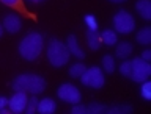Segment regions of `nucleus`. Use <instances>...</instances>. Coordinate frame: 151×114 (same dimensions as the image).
<instances>
[{
    "label": "nucleus",
    "instance_id": "1a4fd4ad",
    "mask_svg": "<svg viewBox=\"0 0 151 114\" xmlns=\"http://www.w3.org/2000/svg\"><path fill=\"white\" fill-rule=\"evenodd\" d=\"M22 27V22H21V17L17 14H6L3 19V28L6 30L8 33H17Z\"/></svg>",
    "mask_w": 151,
    "mask_h": 114
},
{
    "label": "nucleus",
    "instance_id": "423d86ee",
    "mask_svg": "<svg viewBox=\"0 0 151 114\" xmlns=\"http://www.w3.org/2000/svg\"><path fill=\"white\" fill-rule=\"evenodd\" d=\"M132 64V70H131V78L137 83H142L145 80H148V77L151 75V66L148 61L142 59L140 56H137L131 61Z\"/></svg>",
    "mask_w": 151,
    "mask_h": 114
},
{
    "label": "nucleus",
    "instance_id": "412c9836",
    "mask_svg": "<svg viewBox=\"0 0 151 114\" xmlns=\"http://www.w3.org/2000/svg\"><path fill=\"white\" fill-rule=\"evenodd\" d=\"M87 113H90V114H101V113H107V108L99 105V103H91V105L87 106Z\"/></svg>",
    "mask_w": 151,
    "mask_h": 114
},
{
    "label": "nucleus",
    "instance_id": "5701e85b",
    "mask_svg": "<svg viewBox=\"0 0 151 114\" xmlns=\"http://www.w3.org/2000/svg\"><path fill=\"white\" fill-rule=\"evenodd\" d=\"M132 111V108L131 106H126V105H123V106H112V108H109L107 113H110V114H126V113H131Z\"/></svg>",
    "mask_w": 151,
    "mask_h": 114
},
{
    "label": "nucleus",
    "instance_id": "cd10ccee",
    "mask_svg": "<svg viewBox=\"0 0 151 114\" xmlns=\"http://www.w3.org/2000/svg\"><path fill=\"white\" fill-rule=\"evenodd\" d=\"M8 105V98H5V97H0V110L2 108H5Z\"/></svg>",
    "mask_w": 151,
    "mask_h": 114
},
{
    "label": "nucleus",
    "instance_id": "4468645a",
    "mask_svg": "<svg viewBox=\"0 0 151 114\" xmlns=\"http://www.w3.org/2000/svg\"><path fill=\"white\" fill-rule=\"evenodd\" d=\"M87 44L91 50H98L101 47V36L98 30H88L87 31Z\"/></svg>",
    "mask_w": 151,
    "mask_h": 114
},
{
    "label": "nucleus",
    "instance_id": "2eb2a0df",
    "mask_svg": "<svg viewBox=\"0 0 151 114\" xmlns=\"http://www.w3.org/2000/svg\"><path fill=\"white\" fill-rule=\"evenodd\" d=\"M118 41V35L115 30H110V28H107V30H104L101 33V42H104L106 45H115Z\"/></svg>",
    "mask_w": 151,
    "mask_h": 114
},
{
    "label": "nucleus",
    "instance_id": "c756f323",
    "mask_svg": "<svg viewBox=\"0 0 151 114\" xmlns=\"http://www.w3.org/2000/svg\"><path fill=\"white\" fill-rule=\"evenodd\" d=\"M110 2H113V3H121V2H126V0H110Z\"/></svg>",
    "mask_w": 151,
    "mask_h": 114
},
{
    "label": "nucleus",
    "instance_id": "f03ea898",
    "mask_svg": "<svg viewBox=\"0 0 151 114\" xmlns=\"http://www.w3.org/2000/svg\"><path fill=\"white\" fill-rule=\"evenodd\" d=\"M13 89L14 91H22V92H30V94H41L46 89V81L44 78L35 74H22L16 77L13 81Z\"/></svg>",
    "mask_w": 151,
    "mask_h": 114
},
{
    "label": "nucleus",
    "instance_id": "f257e3e1",
    "mask_svg": "<svg viewBox=\"0 0 151 114\" xmlns=\"http://www.w3.org/2000/svg\"><path fill=\"white\" fill-rule=\"evenodd\" d=\"M42 47H44L42 35L38 31H30L19 42V55L27 61H33L41 55Z\"/></svg>",
    "mask_w": 151,
    "mask_h": 114
},
{
    "label": "nucleus",
    "instance_id": "dca6fc26",
    "mask_svg": "<svg viewBox=\"0 0 151 114\" xmlns=\"http://www.w3.org/2000/svg\"><path fill=\"white\" fill-rule=\"evenodd\" d=\"M137 42L142 45H148L151 42V28L150 27H143L142 30H139V33H137Z\"/></svg>",
    "mask_w": 151,
    "mask_h": 114
},
{
    "label": "nucleus",
    "instance_id": "7c9ffc66",
    "mask_svg": "<svg viewBox=\"0 0 151 114\" xmlns=\"http://www.w3.org/2000/svg\"><path fill=\"white\" fill-rule=\"evenodd\" d=\"M2 33H3V25H0V38H2Z\"/></svg>",
    "mask_w": 151,
    "mask_h": 114
},
{
    "label": "nucleus",
    "instance_id": "2f4dec72",
    "mask_svg": "<svg viewBox=\"0 0 151 114\" xmlns=\"http://www.w3.org/2000/svg\"><path fill=\"white\" fill-rule=\"evenodd\" d=\"M30 2H33V3H38V2H42V0H30Z\"/></svg>",
    "mask_w": 151,
    "mask_h": 114
},
{
    "label": "nucleus",
    "instance_id": "393cba45",
    "mask_svg": "<svg viewBox=\"0 0 151 114\" xmlns=\"http://www.w3.org/2000/svg\"><path fill=\"white\" fill-rule=\"evenodd\" d=\"M83 21H85V23H87L88 30H98V21H96V17H94L93 14H87Z\"/></svg>",
    "mask_w": 151,
    "mask_h": 114
},
{
    "label": "nucleus",
    "instance_id": "6ab92c4d",
    "mask_svg": "<svg viewBox=\"0 0 151 114\" xmlns=\"http://www.w3.org/2000/svg\"><path fill=\"white\" fill-rule=\"evenodd\" d=\"M0 2L5 3L6 6H11V8H14V9H17V11H21V13L28 14L27 9H25V6H24V3H22V0H0Z\"/></svg>",
    "mask_w": 151,
    "mask_h": 114
},
{
    "label": "nucleus",
    "instance_id": "f3484780",
    "mask_svg": "<svg viewBox=\"0 0 151 114\" xmlns=\"http://www.w3.org/2000/svg\"><path fill=\"white\" fill-rule=\"evenodd\" d=\"M115 58H113L112 55H106L102 58V69H104V72H107V74H113L115 72Z\"/></svg>",
    "mask_w": 151,
    "mask_h": 114
},
{
    "label": "nucleus",
    "instance_id": "a211bd4d",
    "mask_svg": "<svg viewBox=\"0 0 151 114\" xmlns=\"http://www.w3.org/2000/svg\"><path fill=\"white\" fill-rule=\"evenodd\" d=\"M85 64H82V63H76V64H73L69 67V75L73 78H80L82 77V74L85 72Z\"/></svg>",
    "mask_w": 151,
    "mask_h": 114
},
{
    "label": "nucleus",
    "instance_id": "bb28decb",
    "mask_svg": "<svg viewBox=\"0 0 151 114\" xmlns=\"http://www.w3.org/2000/svg\"><path fill=\"white\" fill-rule=\"evenodd\" d=\"M140 58H142V59H145V61H148V63H150V59H151V50H143V53H142Z\"/></svg>",
    "mask_w": 151,
    "mask_h": 114
},
{
    "label": "nucleus",
    "instance_id": "ddd939ff",
    "mask_svg": "<svg viewBox=\"0 0 151 114\" xmlns=\"http://www.w3.org/2000/svg\"><path fill=\"white\" fill-rule=\"evenodd\" d=\"M131 53H132V44L127 42V41L120 42V44L116 45V49H115V56L116 58H121V59H126Z\"/></svg>",
    "mask_w": 151,
    "mask_h": 114
},
{
    "label": "nucleus",
    "instance_id": "4be33fe9",
    "mask_svg": "<svg viewBox=\"0 0 151 114\" xmlns=\"http://www.w3.org/2000/svg\"><path fill=\"white\" fill-rule=\"evenodd\" d=\"M131 70H132L131 61L124 59V61H123V63L120 64V74L123 75V77H131Z\"/></svg>",
    "mask_w": 151,
    "mask_h": 114
},
{
    "label": "nucleus",
    "instance_id": "0eeeda50",
    "mask_svg": "<svg viewBox=\"0 0 151 114\" xmlns=\"http://www.w3.org/2000/svg\"><path fill=\"white\" fill-rule=\"evenodd\" d=\"M57 96H58L63 102L71 103V105H76V103H80L82 100V94H80L79 88L74 86L71 83H63L61 86L57 89Z\"/></svg>",
    "mask_w": 151,
    "mask_h": 114
},
{
    "label": "nucleus",
    "instance_id": "aec40b11",
    "mask_svg": "<svg viewBox=\"0 0 151 114\" xmlns=\"http://www.w3.org/2000/svg\"><path fill=\"white\" fill-rule=\"evenodd\" d=\"M140 94L145 100H151V83L148 80L142 81V89H140Z\"/></svg>",
    "mask_w": 151,
    "mask_h": 114
},
{
    "label": "nucleus",
    "instance_id": "9d476101",
    "mask_svg": "<svg viewBox=\"0 0 151 114\" xmlns=\"http://www.w3.org/2000/svg\"><path fill=\"white\" fill-rule=\"evenodd\" d=\"M66 47H68L69 53H71V55H74L76 58L82 59L83 56H85V52L82 50V47L79 45V41H77V38H76L74 35L68 36V41H66Z\"/></svg>",
    "mask_w": 151,
    "mask_h": 114
},
{
    "label": "nucleus",
    "instance_id": "a878e982",
    "mask_svg": "<svg viewBox=\"0 0 151 114\" xmlns=\"http://www.w3.org/2000/svg\"><path fill=\"white\" fill-rule=\"evenodd\" d=\"M71 113L73 114H87V106L80 105V103H76L73 106V110H71Z\"/></svg>",
    "mask_w": 151,
    "mask_h": 114
},
{
    "label": "nucleus",
    "instance_id": "6e6552de",
    "mask_svg": "<svg viewBox=\"0 0 151 114\" xmlns=\"http://www.w3.org/2000/svg\"><path fill=\"white\" fill-rule=\"evenodd\" d=\"M27 102H28V97H27V92H22V91H16V94L8 100V106H9V111L14 113V114H19L22 111H25V106H27Z\"/></svg>",
    "mask_w": 151,
    "mask_h": 114
},
{
    "label": "nucleus",
    "instance_id": "f8f14e48",
    "mask_svg": "<svg viewBox=\"0 0 151 114\" xmlns=\"http://www.w3.org/2000/svg\"><path fill=\"white\" fill-rule=\"evenodd\" d=\"M135 9L139 11V14L145 21H150L151 19V2L150 0H139L135 3Z\"/></svg>",
    "mask_w": 151,
    "mask_h": 114
},
{
    "label": "nucleus",
    "instance_id": "20e7f679",
    "mask_svg": "<svg viewBox=\"0 0 151 114\" xmlns=\"http://www.w3.org/2000/svg\"><path fill=\"white\" fill-rule=\"evenodd\" d=\"M113 28L116 33H123L127 35L135 28V21L132 17V14L126 9H120L115 16H113Z\"/></svg>",
    "mask_w": 151,
    "mask_h": 114
},
{
    "label": "nucleus",
    "instance_id": "9b49d317",
    "mask_svg": "<svg viewBox=\"0 0 151 114\" xmlns=\"http://www.w3.org/2000/svg\"><path fill=\"white\" fill-rule=\"evenodd\" d=\"M57 110V105H55V102L52 100V98H42V100L38 102V113H41V114H52Z\"/></svg>",
    "mask_w": 151,
    "mask_h": 114
},
{
    "label": "nucleus",
    "instance_id": "b1692460",
    "mask_svg": "<svg viewBox=\"0 0 151 114\" xmlns=\"http://www.w3.org/2000/svg\"><path fill=\"white\" fill-rule=\"evenodd\" d=\"M36 110H38V98H36V97L28 98L27 106H25V113H27V114H33Z\"/></svg>",
    "mask_w": 151,
    "mask_h": 114
},
{
    "label": "nucleus",
    "instance_id": "7ed1b4c3",
    "mask_svg": "<svg viewBox=\"0 0 151 114\" xmlns=\"http://www.w3.org/2000/svg\"><path fill=\"white\" fill-rule=\"evenodd\" d=\"M69 56L71 53L66 44H63L58 39H50L49 45H47V59L50 61L52 66L61 67V66H65L69 61Z\"/></svg>",
    "mask_w": 151,
    "mask_h": 114
},
{
    "label": "nucleus",
    "instance_id": "c85d7f7f",
    "mask_svg": "<svg viewBox=\"0 0 151 114\" xmlns=\"http://www.w3.org/2000/svg\"><path fill=\"white\" fill-rule=\"evenodd\" d=\"M0 114H8V110H6V106H5V108H2V110H0Z\"/></svg>",
    "mask_w": 151,
    "mask_h": 114
},
{
    "label": "nucleus",
    "instance_id": "39448f33",
    "mask_svg": "<svg viewBox=\"0 0 151 114\" xmlns=\"http://www.w3.org/2000/svg\"><path fill=\"white\" fill-rule=\"evenodd\" d=\"M80 81H82V84H85V86H90L93 89H99V88L104 86V83H106V77H104V72L101 70V67L93 66V67L85 69V72L82 74V77H80Z\"/></svg>",
    "mask_w": 151,
    "mask_h": 114
}]
</instances>
